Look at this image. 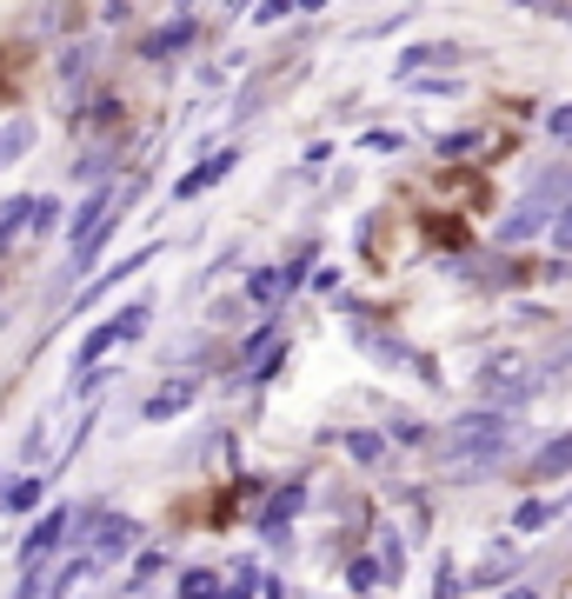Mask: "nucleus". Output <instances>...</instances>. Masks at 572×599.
Wrapping results in <instances>:
<instances>
[{
    "mask_svg": "<svg viewBox=\"0 0 572 599\" xmlns=\"http://www.w3.org/2000/svg\"><path fill=\"white\" fill-rule=\"evenodd\" d=\"M513 434V413H500V406H479V413H459L453 426H446V453H479V447H500Z\"/></svg>",
    "mask_w": 572,
    "mask_h": 599,
    "instance_id": "f257e3e1",
    "label": "nucleus"
},
{
    "mask_svg": "<svg viewBox=\"0 0 572 599\" xmlns=\"http://www.w3.org/2000/svg\"><path fill=\"white\" fill-rule=\"evenodd\" d=\"M87 520V533H73V540H87V553L107 566V560H120V553H133V540H140V527L133 520H120V512H80Z\"/></svg>",
    "mask_w": 572,
    "mask_h": 599,
    "instance_id": "f03ea898",
    "label": "nucleus"
},
{
    "mask_svg": "<svg viewBox=\"0 0 572 599\" xmlns=\"http://www.w3.org/2000/svg\"><path fill=\"white\" fill-rule=\"evenodd\" d=\"M233 166H240V147H213V153H200L187 174L174 181V200H200L207 187H220V181L233 174Z\"/></svg>",
    "mask_w": 572,
    "mask_h": 599,
    "instance_id": "7ed1b4c3",
    "label": "nucleus"
},
{
    "mask_svg": "<svg viewBox=\"0 0 572 599\" xmlns=\"http://www.w3.org/2000/svg\"><path fill=\"white\" fill-rule=\"evenodd\" d=\"M466 54L453 47V41H420V47H406V54H393V80H413V73H453Z\"/></svg>",
    "mask_w": 572,
    "mask_h": 599,
    "instance_id": "20e7f679",
    "label": "nucleus"
},
{
    "mask_svg": "<svg viewBox=\"0 0 572 599\" xmlns=\"http://www.w3.org/2000/svg\"><path fill=\"white\" fill-rule=\"evenodd\" d=\"M533 393H539V373H486V380H479V400H486V406H500V413L526 406Z\"/></svg>",
    "mask_w": 572,
    "mask_h": 599,
    "instance_id": "39448f33",
    "label": "nucleus"
},
{
    "mask_svg": "<svg viewBox=\"0 0 572 599\" xmlns=\"http://www.w3.org/2000/svg\"><path fill=\"white\" fill-rule=\"evenodd\" d=\"M546 220H552V207L526 194V200L500 220V246H526V240H539V233H546Z\"/></svg>",
    "mask_w": 572,
    "mask_h": 599,
    "instance_id": "423d86ee",
    "label": "nucleus"
},
{
    "mask_svg": "<svg viewBox=\"0 0 572 599\" xmlns=\"http://www.w3.org/2000/svg\"><path fill=\"white\" fill-rule=\"evenodd\" d=\"M194 41H200V27H194L187 14H174L167 27H153V34L140 41V60H174V54H187Z\"/></svg>",
    "mask_w": 572,
    "mask_h": 599,
    "instance_id": "0eeeda50",
    "label": "nucleus"
},
{
    "mask_svg": "<svg viewBox=\"0 0 572 599\" xmlns=\"http://www.w3.org/2000/svg\"><path fill=\"white\" fill-rule=\"evenodd\" d=\"M500 460H506V440L500 447H479V453H446V480L453 486H472L486 473H500Z\"/></svg>",
    "mask_w": 572,
    "mask_h": 599,
    "instance_id": "6e6552de",
    "label": "nucleus"
},
{
    "mask_svg": "<svg viewBox=\"0 0 572 599\" xmlns=\"http://www.w3.org/2000/svg\"><path fill=\"white\" fill-rule=\"evenodd\" d=\"M67 527H73V512H67V506H54V512H40V520H34V533H27V546H21V560L34 566L40 553H54V546L67 540Z\"/></svg>",
    "mask_w": 572,
    "mask_h": 599,
    "instance_id": "1a4fd4ad",
    "label": "nucleus"
},
{
    "mask_svg": "<svg viewBox=\"0 0 572 599\" xmlns=\"http://www.w3.org/2000/svg\"><path fill=\"white\" fill-rule=\"evenodd\" d=\"M194 393H200V380H167L160 393H147L140 419H174V413H187V406H194Z\"/></svg>",
    "mask_w": 572,
    "mask_h": 599,
    "instance_id": "9d476101",
    "label": "nucleus"
},
{
    "mask_svg": "<svg viewBox=\"0 0 572 599\" xmlns=\"http://www.w3.org/2000/svg\"><path fill=\"white\" fill-rule=\"evenodd\" d=\"M300 506H306V486H300V480L280 486V493L267 499V512H260V533H267V540H287V520H293Z\"/></svg>",
    "mask_w": 572,
    "mask_h": 599,
    "instance_id": "9b49d317",
    "label": "nucleus"
},
{
    "mask_svg": "<svg viewBox=\"0 0 572 599\" xmlns=\"http://www.w3.org/2000/svg\"><path fill=\"white\" fill-rule=\"evenodd\" d=\"M153 261H160V240H153V246H140V253H127V261H114V274H101V280L87 287V293H80V307H94L101 293H114V287H120L127 274H140V267H153Z\"/></svg>",
    "mask_w": 572,
    "mask_h": 599,
    "instance_id": "f8f14e48",
    "label": "nucleus"
},
{
    "mask_svg": "<svg viewBox=\"0 0 572 599\" xmlns=\"http://www.w3.org/2000/svg\"><path fill=\"white\" fill-rule=\"evenodd\" d=\"M565 473H572V434L546 440V447L533 453V466H526V480H565Z\"/></svg>",
    "mask_w": 572,
    "mask_h": 599,
    "instance_id": "ddd939ff",
    "label": "nucleus"
},
{
    "mask_svg": "<svg viewBox=\"0 0 572 599\" xmlns=\"http://www.w3.org/2000/svg\"><path fill=\"white\" fill-rule=\"evenodd\" d=\"M34 147V120L27 114H14V120H0V174H8V166L21 160Z\"/></svg>",
    "mask_w": 572,
    "mask_h": 599,
    "instance_id": "4468645a",
    "label": "nucleus"
},
{
    "mask_svg": "<svg viewBox=\"0 0 572 599\" xmlns=\"http://www.w3.org/2000/svg\"><path fill=\"white\" fill-rule=\"evenodd\" d=\"M247 300H254V307H280V300H287V274H280V267H254V274H247Z\"/></svg>",
    "mask_w": 572,
    "mask_h": 599,
    "instance_id": "2eb2a0df",
    "label": "nucleus"
},
{
    "mask_svg": "<svg viewBox=\"0 0 572 599\" xmlns=\"http://www.w3.org/2000/svg\"><path fill=\"white\" fill-rule=\"evenodd\" d=\"M107 174H114V147H87V153L73 160V181H80V187H101Z\"/></svg>",
    "mask_w": 572,
    "mask_h": 599,
    "instance_id": "dca6fc26",
    "label": "nucleus"
},
{
    "mask_svg": "<svg viewBox=\"0 0 572 599\" xmlns=\"http://www.w3.org/2000/svg\"><path fill=\"white\" fill-rule=\"evenodd\" d=\"M533 200H572V166H539V174H533Z\"/></svg>",
    "mask_w": 572,
    "mask_h": 599,
    "instance_id": "f3484780",
    "label": "nucleus"
},
{
    "mask_svg": "<svg viewBox=\"0 0 572 599\" xmlns=\"http://www.w3.org/2000/svg\"><path fill=\"white\" fill-rule=\"evenodd\" d=\"M273 347H280V320H267V326H254V333H247V347H240V360H247V367H260V360H267Z\"/></svg>",
    "mask_w": 572,
    "mask_h": 599,
    "instance_id": "a211bd4d",
    "label": "nucleus"
},
{
    "mask_svg": "<svg viewBox=\"0 0 572 599\" xmlns=\"http://www.w3.org/2000/svg\"><path fill=\"white\" fill-rule=\"evenodd\" d=\"M254 586H260V573H254V560H233V573L220 579V599H254Z\"/></svg>",
    "mask_w": 572,
    "mask_h": 599,
    "instance_id": "6ab92c4d",
    "label": "nucleus"
},
{
    "mask_svg": "<svg viewBox=\"0 0 572 599\" xmlns=\"http://www.w3.org/2000/svg\"><path fill=\"white\" fill-rule=\"evenodd\" d=\"M87 573H101V560H94V553H80V560H67V566L54 573V586H47V592L60 599V592H73V586H80V579H87Z\"/></svg>",
    "mask_w": 572,
    "mask_h": 599,
    "instance_id": "aec40b11",
    "label": "nucleus"
},
{
    "mask_svg": "<svg viewBox=\"0 0 572 599\" xmlns=\"http://www.w3.org/2000/svg\"><path fill=\"white\" fill-rule=\"evenodd\" d=\"M347 453H353L360 466H380V460H386V434H366V426H360V434H347Z\"/></svg>",
    "mask_w": 572,
    "mask_h": 599,
    "instance_id": "412c9836",
    "label": "nucleus"
},
{
    "mask_svg": "<svg viewBox=\"0 0 572 599\" xmlns=\"http://www.w3.org/2000/svg\"><path fill=\"white\" fill-rule=\"evenodd\" d=\"M40 493H47V480H34V473H21V480H14L8 493H0V499H8L14 512H34V506H40Z\"/></svg>",
    "mask_w": 572,
    "mask_h": 599,
    "instance_id": "4be33fe9",
    "label": "nucleus"
},
{
    "mask_svg": "<svg viewBox=\"0 0 572 599\" xmlns=\"http://www.w3.org/2000/svg\"><path fill=\"white\" fill-rule=\"evenodd\" d=\"M94 54H101L94 41H80V47H67V54H60V80H87V73H94Z\"/></svg>",
    "mask_w": 572,
    "mask_h": 599,
    "instance_id": "5701e85b",
    "label": "nucleus"
},
{
    "mask_svg": "<svg viewBox=\"0 0 572 599\" xmlns=\"http://www.w3.org/2000/svg\"><path fill=\"white\" fill-rule=\"evenodd\" d=\"M180 599H220V573L187 566V573H180Z\"/></svg>",
    "mask_w": 572,
    "mask_h": 599,
    "instance_id": "b1692460",
    "label": "nucleus"
},
{
    "mask_svg": "<svg viewBox=\"0 0 572 599\" xmlns=\"http://www.w3.org/2000/svg\"><path fill=\"white\" fill-rule=\"evenodd\" d=\"M539 527H552V499H526L513 512V533H539Z\"/></svg>",
    "mask_w": 572,
    "mask_h": 599,
    "instance_id": "393cba45",
    "label": "nucleus"
},
{
    "mask_svg": "<svg viewBox=\"0 0 572 599\" xmlns=\"http://www.w3.org/2000/svg\"><path fill=\"white\" fill-rule=\"evenodd\" d=\"M506 566H513V546H493V553H486V566H479L466 586H500V579H506Z\"/></svg>",
    "mask_w": 572,
    "mask_h": 599,
    "instance_id": "a878e982",
    "label": "nucleus"
},
{
    "mask_svg": "<svg viewBox=\"0 0 572 599\" xmlns=\"http://www.w3.org/2000/svg\"><path fill=\"white\" fill-rule=\"evenodd\" d=\"M27 214H34V200H8V207H0V246H8L14 233H27Z\"/></svg>",
    "mask_w": 572,
    "mask_h": 599,
    "instance_id": "bb28decb",
    "label": "nucleus"
},
{
    "mask_svg": "<svg viewBox=\"0 0 572 599\" xmlns=\"http://www.w3.org/2000/svg\"><path fill=\"white\" fill-rule=\"evenodd\" d=\"M546 233H552V246H559V253H572V200H559V207H552Z\"/></svg>",
    "mask_w": 572,
    "mask_h": 599,
    "instance_id": "cd10ccee",
    "label": "nucleus"
},
{
    "mask_svg": "<svg viewBox=\"0 0 572 599\" xmlns=\"http://www.w3.org/2000/svg\"><path fill=\"white\" fill-rule=\"evenodd\" d=\"M406 88H413V94H433V101H440V94H459V80H453V73H413Z\"/></svg>",
    "mask_w": 572,
    "mask_h": 599,
    "instance_id": "c85d7f7f",
    "label": "nucleus"
},
{
    "mask_svg": "<svg viewBox=\"0 0 572 599\" xmlns=\"http://www.w3.org/2000/svg\"><path fill=\"white\" fill-rule=\"evenodd\" d=\"M380 579H386V573H380V560H353V566H347V586H353V592H373Z\"/></svg>",
    "mask_w": 572,
    "mask_h": 599,
    "instance_id": "c756f323",
    "label": "nucleus"
},
{
    "mask_svg": "<svg viewBox=\"0 0 572 599\" xmlns=\"http://www.w3.org/2000/svg\"><path fill=\"white\" fill-rule=\"evenodd\" d=\"M386 440H399V447H420V440H427V426H420L413 413H399V419L386 426Z\"/></svg>",
    "mask_w": 572,
    "mask_h": 599,
    "instance_id": "7c9ffc66",
    "label": "nucleus"
},
{
    "mask_svg": "<svg viewBox=\"0 0 572 599\" xmlns=\"http://www.w3.org/2000/svg\"><path fill=\"white\" fill-rule=\"evenodd\" d=\"M60 227V200H34V214H27V233H54Z\"/></svg>",
    "mask_w": 572,
    "mask_h": 599,
    "instance_id": "2f4dec72",
    "label": "nucleus"
},
{
    "mask_svg": "<svg viewBox=\"0 0 572 599\" xmlns=\"http://www.w3.org/2000/svg\"><path fill=\"white\" fill-rule=\"evenodd\" d=\"M114 320H120V339H140V333H147V300H133V307H120Z\"/></svg>",
    "mask_w": 572,
    "mask_h": 599,
    "instance_id": "473e14b6",
    "label": "nucleus"
},
{
    "mask_svg": "<svg viewBox=\"0 0 572 599\" xmlns=\"http://www.w3.org/2000/svg\"><path fill=\"white\" fill-rule=\"evenodd\" d=\"M433 599H466V579L440 560V573H433Z\"/></svg>",
    "mask_w": 572,
    "mask_h": 599,
    "instance_id": "72a5a7b5",
    "label": "nucleus"
},
{
    "mask_svg": "<svg viewBox=\"0 0 572 599\" xmlns=\"http://www.w3.org/2000/svg\"><path fill=\"white\" fill-rule=\"evenodd\" d=\"M433 147H440V160H459V153H472V147H479V134H440Z\"/></svg>",
    "mask_w": 572,
    "mask_h": 599,
    "instance_id": "f704fd0d",
    "label": "nucleus"
},
{
    "mask_svg": "<svg viewBox=\"0 0 572 599\" xmlns=\"http://www.w3.org/2000/svg\"><path fill=\"white\" fill-rule=\"evenodd\" d=\"M546 134H552V140H572V101L546 107Z\"/></svg>",
    "mask_w": 572,
    "mask_h": 599,
    "instance_id": "c9c22d12",
    "label": "nucleus"
},
{
    "mask_svg": "<svg viewBox=\"0 0 572 599\" xmlns=\"http://www.w3.org/2000/svg\"><path fill=\"white\" fill-rule=\"evenodd\" d=\"M526 14H552V21H572V0H513Z\"/></svg>",
    "mask_w": 572,
    "mask_h": 599,
    "instance_id": "e433bc0d",
    "label": "nucleus"
},
{
    "mask_svg": "<svg viewBox=\"0 0 572 599\" xmlns=\"http://www.w3.org/2000/svg\"><path fill=\"white\" fill-rule=\"evenodd\" d=\"M360 147H366V153H399V147H406V140H399V134H393V127H373V134H366V140H360Z\"/></svg>",
    "mask_w": 572,
    "mask_h": 599,
    "instance_id": "4c0bfd02",
    "label": "nucleus"
},
{
    "mask_svg": "<svg viewBox=\"0 0 572 599\" xmlns=\"http://www.w3.org/2000/svg\"><path fill=\"white\" fill-rule=\"evenodd\" d=\"M546 380H572V347H565V354H552V360L539 367V387H546Z\"/></svg>",
    "mask_w": 572,
    "mask_h": 599,
    "instance_id": "58836bf2",
    "label": "nucleus"
},
{
    "mask_svg": "<svg viewBox=\"0 0 572 599\" xmlns=\"http://www.w3.org/2000/svg\"><path fill=\"white\" fill-rule=\"evenodd\" d=\"M287 14H293V0H260V8H254L260 27H273V21H287Z\"/></svg>",
    "mask_w": 572,
    "mask_h": 599,
    "instance_id": "ea45409f",
    "label": "nucleus"
},
{
    "mask_svg": "<svg viewBox=\"0 0 572 599\" xmlns=\"http://www.w3.org/2000/svg\"><path fill=\"white\" fill-rule=\"evenodd\" d=\"M40 592H47V586H40V573H27V579H21V592H14V599H40Z\"/></svg>",
    "mask_w": 572,
    "mask_h": 599,
    "instance_id": "a19ab883",
    "label": "nucleus"
},
{
    "mask_svg": "<svg viewBox=\"0 0 572 599\" xmlns=\"http://www.w3.org/2000/svg\"><path fill=\"white\" fill-rule=\"evenodd\" d=\"M220 8H226V14H247V8H254V0H220Z\"/></svg>",
    "mask_w": 572,
    "mask_h": 599,
    "instance_id": "79ce46f5",
    "label": "nucleus"
},
{
    "mask_svg": "<svg viewBox=\"0 0 572 599\" xmlns=\"http://www.w3.org/2000/svg\"><path fill=\"white\" fill-rule=\"evenodd\" d=\"M293 8H300V14H319V8H326V0H293Z\"/></svg>",
    "mask_w": 572,
    "mask_h": 599,
    "instance_id": "37998d69",
    "label": "nucleus"
},
{
    "mask_svg": "<svg viewBox=\"0 0 572 599\" xmlns=\"http://www.w3.org/2000/svg\"><path fill=\"white\" fill-rule=\"evenodd\" d=\"M506 599H539V592H533V586H513V592H506Z\"/></svg>",
    "mask_w": 572,
    "mask_h": 599,
    "instance_id": "c03bdc74",
    "label": "nucleus"
}]
</instances>
